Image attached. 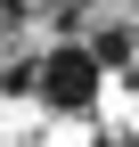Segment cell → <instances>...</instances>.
Here are the masks:
<instances>
[{"instance_id":"1","label":"cell","mask_w":139,"mask_h":147,"mask_svg":"<svg viewBox=\"0 0 139 147\" xmlns=\"http://www.w3.org/2000/svg\"><path fill=\"white\" fill-rule=\"evenodd\" d=\"M98 65L90 49H74V41H57L41 57V90H49V106H57V115H90V98H98Z\"/></svg>"}]
</instances>
